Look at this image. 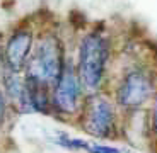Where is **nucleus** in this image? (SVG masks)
Segmentation results:
<instances>
[{
    "label": "nucleus",
    "instance_id": "1",
    "mask_svg": "<svg viewBox=\"0 0 157 153\" xmlns=\"http://www.w3.org/2000/svg\"><path fill=\"white\" fill-rule=\"evenodd\" d=\"M109 49V39L99 31L87 32L82 38L78 46L77 70H75L82 89L89 92L99 90L106 73Z\"/></svg>",
    "mask_w": 157,
    "mask_h": 153
},
{
    "label": "nucleus",
    "instance_id": "2",
    "mask_svg": "<svg viewBox=\"0 0 157 153\" xmlns=\"http://www.w3.org/2000/svg\"><path fill=\"white\" fill-rule=\"evenodd\" d=\"M63 43L56 34H43L38 43L33 44L29 58L24 65L26 77L53 85L65 65Z\"/></svg>",
    "mask_w": 157,
    "mask_h": 153
},
{
    "label": "nucleus",
    "instance_id": "3",
    "mask_svg": "<svg viewBox=\"0 0 157 153\" xmlns=\"http://www.w3.org/2000/svg\"><path fill=\"white\" fill-rule=\"evenodd\" d=\"M80 124L82 129L90 136L101 140L111 138L116 128V114L113 104L106 97L92 92L82 106Z\"/></svg>",
    "mask_w": 157,
    "mask_h": 153
},
{
    "label": "nucleus",
    "instance_id": "4",
    "mask_svg": "<svg viewBox=\"0 0 157 153\" xmlns=\"http://www.w3.org/2000/svg\"><path fill=\"white\" fill-rule=\"evenodd\" d=\"M154 94V80L142 68H133L123 75L116 89V104L123 109H137L144 106Z\"/></svg>",
    "mask_w": 157,
    "mask_h": 153
},
{
    "label": "nucleus",
    "instance_id": "5",
    "mask_svg": "<svg viewBox=\"0 0 157 153\" xmlns=\"http://www.w3.org/2000/svg\"><path fill=\"white\" fill-rule=\"evenodd\" d=\"M53 90H51V104L58 111L60 114L65 116H72L77 112L78 106H80V92H82V85L78 82L77 71H75L74 65L65 61L62 73L58 75V78L53 83Z\"/></svg>",
    "mask_w": 157,
    "mask_h": 153
},
{
    "label": "nucleus",
    "instance_id": "6",
    "mask_svg": "<svg viewBox=\"0 0 157 153\" xmlns=\"http://www.w3.org/2000/svg\"><path fill=\"white\" fill-rule=\"evenodd\" d=\"M33 31L26 27L16 29L4 46V65L12 71H21L33 49Z\"/></svg>",
    "mask_w": 157,
    "mask_h": 153
},
{
    "label": "nucleus",
    "instance_id": "7",
    "mask_svg": "<svg viewBox=\"0 0 157 153\" xmlns=\"http://www.w3.org/2000/svg\"><path fill=\"white\" fill-rule=\"evenodd\" d=\"M51 104V92L50 85L44 82L24 77L22 80V94L19 99V106L31 112L44 114Z\"/></svg>",
    "mask_w": 157,
    "mask_h": 153
},
{
    "label": "nucleus",
    "instance_id": "8",
    "mask_svg": "<svg viewBox=\"0 0 157 153\" xmlns=\"http://www.w3.org/2000/svg\"><path fill=\"white\" fill-rule=\"evenodd\" d=\"M86 151H89V153H121V150L109 146V145H102V143H89Z\"/></svg>",
    "mask_w": 157,
    "mask_h": 153
},
{
    "label": "nucleus",
    "instance_id": "9",
    "mask_svg": "<svg viewBox=\"0 0 157 153\" xmlns=\"http://www.w3.org/2000/svg\"><path fill=\"white\" fill-rule=\"evenodd\" d=\"M4 119H5V95L0 90V126L4 124Z\"/></svg>",
    "mask_w": 157,
    "mask_h": 153
},
{
    "label": "nucleus",
    "instance_id": "10",
    "mask_svg": "<svg viewBox=\"0 0 157 153\" xmlns=\"http://www.w3.org/2000/svg\"><path fill=\"white\" fill-rule=\"evenodd\" d=\"M152 129L154 133H157V95L154 99V106H152Z\"/></svg>",
    "mask_w": 157,
    "mask_h": 153
},
{
    "label": "nucleus",
    "instance_id": "11",
    "mask_svg": "<svg viewBox=\"0 0 157 153\" xmlns=\"http://www.w3.org/2000/svg\"><path fill=\"white\" fill-rule=\"evenodd\" d=\"M0 67L5 68V65H4V48H2V44H0Z\"/></svg>",
    "mask_w": 157,
    "mask_h": 153
}]
</instances>
